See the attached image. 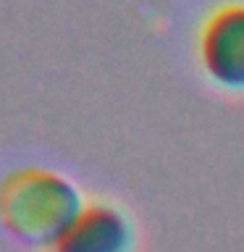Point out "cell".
<instances>
[{
	"mask_svg": "<svg viewBox=\"0 0 244 252\" xmlns=\"http://www.w3.org/2000/svg\"><path fill=\"white\" fill-rule=\"evenodd\" d=\"M208 55L213 68H218L220 74L234 79L244 74V13L234 11L213 24Z\"/></svg>",
	"mask_w": 244,
	"mask_h": 252,
	"instance_id": "6da1fadb",
	"label": "cell"
}]
</instances>
